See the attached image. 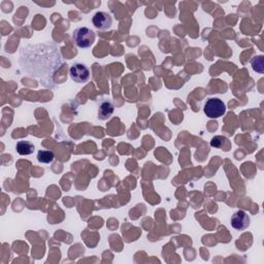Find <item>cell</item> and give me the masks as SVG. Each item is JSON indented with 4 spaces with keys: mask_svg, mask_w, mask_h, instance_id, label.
<instances>
[{
    "mask_svg": "<svg viewBox=\"0 0 264 264\" xmlns=\"http://www.w3.org/2000/svg\"><path fill=\"white\" fill-rule=\"evenodd\" d=\"M113 113H114L113 104L110 101H104L100 104L98 118L101 120H107L111 117Z\"/></svg>",
    "mask_w": 264,
    "mask_h": 264,
    "instance_id": "obj_6",
    "label": "cell"
},
{
    "mask_svg": "<svg viewBox=\"0 0 264 264\" xmlns=\"http://www.w3.org/2000/svg\"><path fill=\"white\" fill-rule=\"evenodd\" d=\"M231 225L236 230H245L250 226V217L244 210H237L231 217Z\"/></svg>",
    "mask_w": 264,
    "mask_h": 264,
    "instance_id": "obj_4",
    "label": "cell"
},
{
    "mask_svg": "<svg viewBox=\"0 0 264 264\" xmlns=\"http://www.w3.org/2000/svg\"><path fill=\"white\" fill-rule=\"evenodd\" d=\"M95 32L88 27H81L75 31L73 38L76 40L78 47L87 49L90 48L95 41Z\"/></svg>",
    "mask_w": 264,
    "mask_h": 264,
    "instance_id": "obj_1",
    "label": "cell"
},
{
    "mask_svg": "<svg viewBox=\"0 0 264 264\" xmlns=\"http://www.w3.org/2000/svg\"><path fill=\"white\" fill-rule=\"evenodd\" d=\"M93 25L99 30H109L112 27L113 19L110 14L105 12H98L94 15L92 19Z\"/></svg>",
    "mask_w": 264,
    "mask_h": 264,
    "instance_id": "obj_5",
    "label": "cell"
},
{
    "mask_svg": "<svg viewBox=\"0 0 264 264\" xmlns=\"http://www.w3.org/2000/svg\"><path fill=\"white\" fill-rule=\"evenodd\" d=\"M205 114L208 118L217 119L223 116L226 112L225 103L219 98H209L205 104Z\"/></svg>",
    "mask_w": 264,
    "mask_h": 264,
    "instance_id": "obj_2",
    "label": "cell"
},
{
    "mask_svg": "<svg viewBox=\"0 0 264 264\" xmlns=\"http://www.w3.org/2000/svg\"><path fill=\"white\" fill-rule=\"evenodd\" d=\"M16 149L20 155H22V156L30 155L34 152V146L33 144H31L27 141H21L17 144Z\"/></svg>",
    "mask_w": 264,
    "mask_h": 264,
    "instance_id": "obj_7",
    "label": "cell"
},
{
    "mask_svg": "<svg viewBox=\"0 0 264 264\" xmlns=\"http://www.w3.org/2000/svg\"><path fill=\"white\" fill-rule=\"evenodd\" d=\"M69 73L71 79L76 83H86L90 79L89 68L86 65L81 64V63L72 65Z\"/></svg>",
    "mask_w": 264,
    "mask_h": 264,
    "instance_id": "obj_3",
    "label": "cell"
},
{
    "mask_svg": "<svg viewBox=\"0 0 264 264\" xmlns=\"http://www.w3.org/2000/svg\"><path fill=\"white\" fill-rule=\"evenodd\" d=\"M55 155L53 153V151H48V150H41L37 154V160L40 163H51L53 160H54Z\"/></svg>",
    "mask_w": 264,
    "mask_h": 264,
    "instance_id": "obj_8",
    "label": "cell"
}]
</instances>
